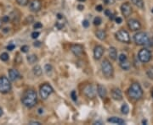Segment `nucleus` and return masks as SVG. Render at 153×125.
Segmentation results:
<instances>
[{"instance_id": "6", "label": "nucleus", "mask_w": 153, "mask_h": 125, "mask_svg": "<svg viewBox=\"0 0 153 125\" xmlns=\"http://www.w3.org/2000/svg\"><path fill=\"white\" fill-rule=\"evenodd\" d=\"M11 90V84L9 80L5 76L0 77V92L8 93Z\"/></svg>"}, {"instance_id": "7", "label": "nucleus", "mask_w": 153, "mask_h": 125, "mask_svg": "<svg viewBox=\"0 0 153 125\" xmlns=\"http://www.w3.org/2000/svg\"><path fill=\"white\" fill-rule=\"evenodd\" d=\"M116 38L121 42H124V43H129L130 42L129 34L127 31L123 30V29L118 31L116 33Z\"/></svg>"}, {"instance_id": "36", "label": "nucleus", "mask_w": 153, "mask_h": 125, "mask_svg": "<svg viewBox=\"0 0 153 125\" xmlns=\"http://www.w3.org/2000/svg\"><path fill=\"white\" fill-rule=\"evenodd\" d=\"M71 96H72V100L76 101H77V95H76V91H74V90H73L72 93H71Z\"/></svg>"}, {"instance_id": "1", "label": "nucleus", "mask_w": 153, "mask_h": 125, "mask_svg": "<svg viewBox=\"0 0 153 125\" xmlns=\"http://www.w3.org/2000/svg\"><path fill=\"white\" fill-rule=\"evenodd\" d=\"M37 101V93L33 90H27L24 92L21 97V102L25 107L32 108L35 106Z\"/></svg>"}, {"instance_id": "49", "label": "nucleus", "mask_w": 153, "mask_h": 125, "mask_svg": "<svg viewBox=\"0 0 153 125\" xmlns=\"http://www.w3.org/2000/svg\"><path fill=\"white\" fill-rule=\"evenodd\" d=\"M2 22H3V21H2V19H0V27H1V26H2Z\"/></svg>"}, {"instance_id": "22", "label": "nucleus", "mask_w": 153, "mask_h": 125, "mask_svg": "<svg viewBox=\"0 0 153 125\" xmlns=\"http://www.w3.org/2000/svg\"><path fill=\"white\" fill-rule=\"evenodd\" d=\"M132 3L135 4L136 7L140 8V9H143L144 8V2L143 0H131Z\"/></svg>"}, {"instance_id": "8", "label": "nucleus", "mask_w": 153, "mask_h": 125, "mask_svg": "<svg viewBox=\"0 0 153 125\" xmlns=\"http://www.w3.org/2000/svg\"><path fill=\"white\" fill-rule=\"evenodd\" d=\"M138 58H139V60L140 62L148 63L151 60V58H152V53H151V52L148 49L143 48V49H141L139 52Z\"/></svg>"}, {"instance_id": "46", "label": "nucleus", "mask_w": 153, "mask_h": 125, "mask_svg": "<svg viewBox=\"0 0 153 125\" xmlns=\"http://www.w3.org/2000/svg\"><path fill=\"white\" fill-rule=\"evenodd\" d=\"M3 115V110H2V108L0 107V117Z\"/></svg>"}, {"instance_id": "40", "label": "nucleus", "mask_w": 153, "mask_h": 125, "mask_svg": "<svg viewBox=\"0 0 153 125\" xmlns=\"http://www.w3.org/2000/svg\"><path fill=\"white\" fill-rule=\"evenodd\" d=\"M115 20H116V22H117V24H121L122 21H123L122 18H120V17H117V18L115 19Z\"/></svg>"}, {"instance_id": "13", "label": "nucleus", "mask_w": 153, "mask_h": 125, "mask_svg": "<svg viewBox=\"0 0 153 125\" xmlns=\"http://www.w3.org/2000/svg\"><path fill=\"white\" fill-rule=\"evenodd\" d=\"M105 52V49L102 46H96L94 47V58L99 60L101 58V57L103 56Z\"/></svg>"}, {"instance_id": "33", "label": "nucleus", "mask_w": 153, "mask_h": 125, "mask_svg": "<svg viewBox=\"0 0 153 125\" xmlns=\"http://www.w3.org/2000/svg\"><path fill=\"white\" fill-rule=\"evenodd\" d=\"M39 35H40V33H39V32H37V31H34V32H32V35H31V36H32V37L33 39H37V38L39 36Z\"/></svg>"}, {"instance_id": "17", "label": "nucleus", "mask_w": 153, "mask_h": 125, "mask_svg": "<svg viewBox=\"0 0 153 125\" xmlns=\"http://www.w3.org/2000/svg\"><path fill=\"white\" fill-rule=\"evenodd\" d=\"M111 97L115 101H121L123 99L122 91L119 89H113L111 91Z\"/></svg>"}, {"instance_id": "12", "label": "nucleus", "mask_w": 153, "mask_h": 125, "mask_svg": "<svg viewBox=\"0 0 153 125\" xmlns=\"http://www.w3.org/2000/svg\"><path fill=\"white\" fill-rule=\"evenodd\" d=\"M72 53L77 57H80L83 53V47L80 44H73L71 47Z\"/></svg>"}, {"instance_id": "38", "label": "nucleus", "mask_w": 153, "mask_h": 125, "mask_svg": "<svg viewBox=\"0 0 153 125\" xmlns=\"http://www.w3.org/2000/svg\"><path fill=\"white\" fill-rule=\"evenodd\" d=\"M15 47H16V46L14 44H9V46L7 47V49H8L9 51H12Z\"/></svg>"}, {"instance_id": "9", "label": "nucleus", "mask_w": 153, "mask_h": 125, "mask_svg": "<svg viewBox=\"0 0 153 125\" xmlns=\"http://www.w3.org/2000/svg\"><path fill=\"white\" fill-rule=\"evenodd\" d=\"M83 93L84 95L89 97V98H94L95 97V89L94 86L92 85H88L84 87L83 89Z\"/></svg>"}, {"instance_id": "35", "label": "nucleus", "mask_w": 153, "mask_h": 125, "mask_svg": "<svg viewBox=\"0 0 153 125\" xmlns=\"http://www.w3.org/2000/svg\"><path fill=\"white\" fill-rule=\"evenodd\" d=\"M82 26L85 27V28H88V27L90 26V22L88 21V20H83L82 21Z\"/></svg>"}, {"instance_id": "32", "label": "nucleus", "mask_w": 153, "mask_h": 125, "mask_svg": "<svg viewBox=\"0 0 153 125\" xmlns=\"http://www.w3.org/2000/svg\"><path fill=\"white\" fill-rule=\"evenodd\" d=\"M20 50H21L22 53H27L28 50H29V47L28 46H22L21 48H20Z\"/></svg>"}, {"instance_id": "44", "label": "nucleus", "mask_w": 153, "mask_h": 125, "mask_svg": "<svg viewBox=\"0 0 153 125\" xmlns=\"http://www.w3.org/2000/svg\"><path fill=\"white\" fill-rule=\"evenodd\" d=\"M41 46V42H34V47H40Z\"/></svg>"}, {"instance_id": "39", "label": "nucleus", "mask_w": 153, "mask_h": 125, "mask_svg": "<svg viewBox=\"0 0 153 125\" xmlns=\"http://www.w3.org/2000/svg\"><path fill=\"white\" fill-rule=\"evenodd\" d=\"M9 20V16H4V18L2 19V21L3 22H8Z\"/></svg>"}, {"instance_id": "26", "label": "nucleus", "mask_w": 153, "mask_h": 125, "mask_svg": "<svg viewBox=\"0 0 153 125\" xmlns=\"http://www.w3.org/2000/svg\"><path fill=\"white\" fill-rule=\"evenodd\" d=\"M44 70L46 72V74L48 75H49V74H51V72L53 70V68H52V66L50 64H46L44 67Z\"/></svg>"}, {"instance_id": "18", "label": "nucleus", "mask_w": 153, "mask_h": 125, "mask_svg": "<svg viewBox=\"0 0 153 125\" xmlns=\"http://www.w3.org/2000/svg\"><path fill=\"white\" fill-rule=\"evenodd\" d=\"M109 123H112V124H117L119 125H123L125 124V121L122 118H119V117H111L107 119Z\"/></svg>"}, {"instance_id": "10", "label": "nucleus", "mask_w": 153, "mask_h": 125, "mask_svg": "<svg viewBox=\"0 0 153 125\" xmlns=\"http://www.w3.org/2000/svg\"><path fill=\"white\" fill-rule=\"evenodd\" d=\"M132 6H131V4L129 3H123L122 4V6H121V11H122V14H123V16H125V17H128L130 15H131V13H132Z\"/></svg>"}, {"instance_id": "23", "label": "nucleus", "mask_w": 153, "mask_h": 125, "mask_svg": "<svg viewBox=\"0 0 153 125\" xmlns=\"http://www.w3.org/2000/svg\"><path fill=\"white\" fill-rule=\"evenodd\" d=\"M120 66L124 70H128L130 69V63H129V62L128 60L123 61V62H120Z\"/></svg>"}, {"instance_id": "28", "label": "nucleus", "mask_w": 153, "mask_h": 125, "mask_svg": "<svg viewBox=\"0 0 153 125\" xmlns=\"http://www.w3.org/2000/svg\"><path fill=\"white\" fill-rule=\"evenodd\" d=\"M0 58H1L2 61H4V62H5V61L9 60V54L6 53H4L1 54Z\"/></svg>"}, {"instance_id": "42", "label": "nucleus", "mask_w": 153, "mask_h": 125, "mask_svg": "<svg viewBox=\"0 0 153 125\" xmlns=\"http://www.w3.org/2000/svg\"><path fill=\"white\" fill-rule=\"evenodd\" d=\"M105 14H106V16H110V15H111V11H110L109 9H106V10L105 11Z\"/></svg>"}, {"instance_id": "47", "label": "nucleus", "mask_w": 153, "mask_h": 125, "mask_svg": "<svg viewBox=\"0 0 153 125\" xmlns=\"http://www.w3.org/2000/svg\"><path fill=\"white\" fill-rule=\"evenodd\" d=\"M4 32H7V31H9V29H8V28H5V29L4 30Z\"/></svg>"}, {"instance_id": "27", "label": "nucleus", "mask_w": 153, "mask_h": 125, "mask_svg": "<svg viewBox=\"0 0 153 125\" xmlns=\"http://www.w3.org/2000/svg\"><path fill=\"white\" fill-rule=\"evenodd\" d=\"M16 3L20 6H26L28 4L29 0H16Z\"/></svg>"}, {"instance_id": "15", "label": "nucleus", "mask_w": 153, "mask_h": 125, "mask_svg": "<svg viewBox=\"0 0 153 125\" xmlns=\"http://www.w3.org/2000/svg\"><path fill=\"white\" fill-rule=\"evenodd\" d=\"M20 78V73L16 69H9V79L11 81H16Z\"/></svg>"}, {"instance_id": "5", "label": "nucleus", "mask_w": 153, "mask_h": 125, "mask_svg": "<svg viewBox=\"0 0 153 125\" xmlns=\"http://www.w3.org/2000/svg\"><path fill=\"white\" fill-rule=\"evenodd\" d=\"M54 90L52 88V86L47 83L44 84L41 87H40V90H39V94L40 97L43 100H46L48 98L52 93H53Z\"/></svg>"}, {"instance_id": "14", "label": "nucleus", "mask_w": 153, "mask_h": 125, "mask_svg": "<svg viewBox=\"0 0 153 125\" xmlns=\"http://www.w3.org/2000/svg\"><path fill=\"white\" fill-rule=\"evenodd\" d=\"M42 7V3L40 0H32L30 3V9L32 12H38Z\"/></svg>"}, {"instance_id": "3", "label": "nucleus", "mask_w": 153, "mask_h": 125, "mask_svg": "<svg viewBox=\"0 0 153 125\" xmlns=\"http://www.w3.org/2000/svg\"><path fill=\"white\" fill-rule=\"evenodd\" d=\"M101 69L104 74V75L106 78H111L113 76L114 69L111 63L109 62L108 59H105L101 63Z\"/></svg>"}, {"instance_id": "31", "label": "nucleus", "mask_w": 153, "mask_h": 125, "mask_svg": "<svg viewBox=\"0 0 153 125\" xmlns=\"http://www.w3.org/2000/svg\"><path fill=\"white\" fill-rule=\"evenodd\" d=\"M147 75L150 79H153V68L152 69H149L147 70Z\"/></svg>"}, {"instance_id": "43", "label": "nucleus", "mask_w": 153, "mask_h": 125, "mask_svg": "<svg viewBox=\"0 0 153 125\" xmlns=\"http://www.w3.org/2000/svg\"><path fill=\"white\" fill-rule=\"evenodd\" d=\"M29 124H37V125L41 124V123H39V122H37V121H32V122H30Z\"/></svg>"}, {"instance_id": "48", "label": "nucleus", "mask_w": 153, "mask_h": 125, "mask_svg": "<svg viewBox=\"0 0 153 125\" xmlns=\"http://www.w3.org/2000/svg\"><path fill=\"white\" fill-rule=\"evenodd\" d=\"M142 124H146V120H143V121H142Z\"/></svg>"}, {"instance_id": "34", "label": "nucleus", "mask_w": 153, "mask_h": 125, "mask_svg": "<svg viewBox=\"0 0 153 125\" xmlns=\"http://www.w3.org/2000/svg\"><path fill=\"white\" fill-rule=\"evenodd\" d=\"M33 27H34V29H39V28H42L43 27V25L40 22H37V23L34 24Z\"/></svg>"}, {"instance_id": "21", "label": "nucleus", "mask_w": 153, "mask_h": 125, "mask_svg": "<svg viewBox=\"0 0 153 125\" xmlns=\"http://www.w3.org/2000/svg\"><path fill=\"white\" fill-rule=\"evenodd\" d=\"M33 74H34V75H36L37 77L41 76V75H42V74H43L42 68H41L39 65H36V66L33 68Z\"/></svg>"}, {"instance_id": "30", "label": "nucleus", "mask_w": 153, "mask_h": 125, "mask_svg": "<svg viewBox=\"0 0 153 125\" xmlns=\"http://www.w3.org/2000/svg\"><path fill=\"white\" fill-rule=\"evenodd\" d=\"M118 59H119V61H120V62H123V61H126V60H128L127 56L125 55V54H121V55L119 56Z\"/></svg>"}, {"instance_id": "4", "label": "nucleus", "mask_w": 153, "mask_h": 125, "mask_svg": "<svg viewBox=\"0 0 153 125\" xmlns=\"http://www.w3.org/2000/svg\"><path fill=\"white\" fill-rule=\"evenodd\" d=\"M134 41L137 45L140 46H145V45H148L150 39L147 36L146 33H145L143 31L138 32L134 36Z\"/></svg>"}, {"instance_id": "51", "label": "nucleus", "mask_w": 153, "mask_h": 125, "mask_svg": "<svg viewBox=\"0 0 153 125\" xmlns=\"http://www.w3.org/2000/svg\"><path fill=\"white\" fill-rule=\"evenodd\" d=\"M152 97H153V91H152Z\"/></svg>"}, {"instance_id": "2", "label": "nucleus", "mask_w": 153, "mask_h": 125, "mask_svg": "<svg viewBox=\"0 0 153 125\" xmlns=\"http://www.w3.org/2000/svg\"><path fill=\"white\" fill-rule=\"evenodd\" d=\"M128 95L134 100H140L143 96V90L139 83H133L128 89Z\"/></svg>"}, {"instance_id": "52", "label": "nucleus", "mask_w": 153, "mask_h": 125, "mask_svg": "<svg viewBox=\"0 0 153 125\" xmlns=\"http://www.w3.org/2000/svg\"><path fill=\"white\" fill-rule=\"evenodd\" d=\"M152 13H153V9H152Z\"/></svg>"}, {"instance_id": "29", "label": "nucleus", "mask_w": 153, "mask_h": 125, "mask_svg": "<svg viewBox=\"0 0 153 125\" xmlns=\"http://www.w3.org/2000/svg\"><path fill=\"white\" fill-rule=\"evenodd\" d=\"M101 22H102V20L99 17H95L94 19V26H99L101 24Z\"/></svg>"}, {"instance_id": "41", "label": "nucleus", "mask_w": 153, "mask_h": 125, "mask_svg": "<svg viewBox=\"0 0 153 125\" xmlns=\"http://www.w3.org/2000/svg\"><path fill=\"white\" fill-rule=\"evenodd\" d=\"M102 9H103V7H102V5H97V6H96V10H97V11H99V12H101V11H102Z\"/></svg>"}, {"instance_id": "25", "label": "nucleus", "mask_w": 153, "mask_h": 125, "mask_svg": "<svg viewBox=\"0 0 153 125\" xmlns=\"http://www.w3.org/2000/svg\"><path fill=\"white\" fill-rule=\"evenodd\" d=\"M121 111H122V113H123V114H128V112H129V107H128V105L127 103L123 104V106L121 107Z\"/></svg>"}, {"instance_id": "50", "label": "nucleus", "mask_w": 153, "mask_h": 125, "mask_svg": "<svg viewBox=\"0 0 153 125\" xmlns=\"http://www.w3.org/2000/svg\"><path fill=\"white\" fill-rule=\"evenodd\" d=\"M79 2H84V1H86V0H78Z\"/></svg>"}, {"instance_id": "37", "label": "nucleus", "mask_w": 153, "mask_h": 125, "mask_svg": "<svg viewBox=\"0 0 153 125\" xmlns=\"http://www.w3.org/2000/svg\"><path fill=\"white\" fill-rule=\"evenodd\" d=\"M104 2L106 4H113L115 0H104Z\"/></svg>"}, {"instance_id": "19", "label": "nucleus", "mask_w": 153, "mask_h": 125, "mask_svg": "<svg viewBox=\"0 0 153 125\" xmlns=\"http://www.w3.org/2000/svg\"><path fill=\"white\" fill-rule=\"evenodd\" d=\"M109 56L112 60H116L117 58V49L113 47H111L109 49Z\"/></svg>"}, {"instance_id": "11", "label": "nucleus", "mask_w": 153, "mask_h": 125, "mask_svg": "<svg viewBox=\"0 0 153 125\" xmlns=\"http://www.w3.org/2000/svg\"><path fill=\"white\" fill-rule=\"evenodd\" d=\"M128 28L131 31H138V30L140 29L141 25H140V23L139 20H137L135 19H129L128 21Z\"/></svg>"}, {"instance_id": "20", "label": "nucleus", "mask_w": 153, "mask_h": 125, "mask_svg": "<svg viewBox=\"0 0 153 125\" xmlns=\"http://www.w3.org/2000/svg\"><path fill=\"white\" fill-rule=\"evenodd\" d=\"M95 35H96V36L99 38V40H101V41H103V40H105V39L106 38V32L105 31H103V30H99V31H97L96 33H95Z\"/></svg>"}, {"instance_id": "16", "label": "nucleus", "mask_w": 153, "mask_h": 125, "mask_svg": "<svg viewBox=\"0 0 153 125\" xmlns=\"http://www.w3.org/2000/svg\"><path fill=\"white\" fill-rule=\"evenodd\" d=\"M97 92H98V95L101 98H106V96H107V90L106 89V87L102 85H98Z\"/></svg>"}, {"instance_id": "45", "label": "nucleus", "mask_w": 153, "mask_h": 125, "mask_svg": "<svg viewBox=\"0 0 153 125\" xmlns=\"http://www.w3.org/2000/svg\"><path fill=\"white\" fill-rule=\"evenodd\" d=\"M78 9H79V10H82V9H84V7H83V5H78Z\"/></svg>"}, {"instance_id": "24", "label": "nucleus", "mask_w": 153, "mask_h": 125, "mask_svg": "<svg viewBox=\"0 0 153 125\" xmlns=\"http://www.w3.org/2000/svg\"><path fill=\"white\" fill-rule=\"evenodd\" d=\"M27 61H28L29 63L33 64V63H35L37 61V58L36 55H34V54L30 55V56H28V57H27Z\"/></svg>"}]
</instances>
